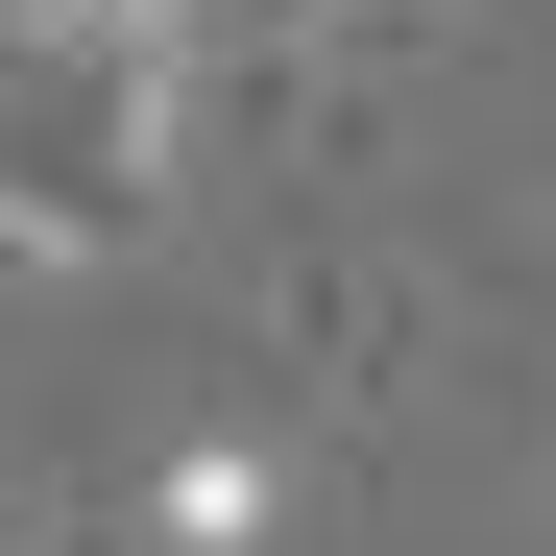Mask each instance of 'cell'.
<instances>
[{
  "label": "cell",
  "instance_id": "cell-1",
  "mask_svg": "<svg viewBox=\"0 0 556 556\" xmlns=\"http://www.w3.org/2000/svg\"><path fill=\"white\" fill-rule=\"evenodd\" d=\"M0 73H73L122 146H169V73H194V0H0Z\"/></svg>",
  "mask_w": 556,
  "mask_h": 556
},
{
  "label": "cell",
  "instance_id": "cell-2",
  "mask_svg": "<svg viewBox=\"0 0 556 556\" xmlns=\"http://www.w3.org/2000/svg\"><path fill=\"white\" fill-rule=\"evenodd\" d=\"M266 532H291V459H266V435H194L146 484V556H266Z\"/></svg>",
  "mask_w": 556,
  "mask_h": 556
}]
</instances>
